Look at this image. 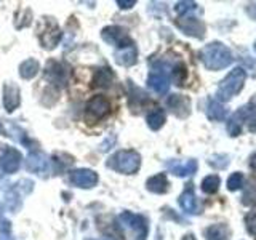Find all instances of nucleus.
<instances>
[{"mask_svg":"<svg viewBox=\"0 0 256 240\" xmlns=\"http://www.w3.org/2000/svg\"><path fill=\"white\" fill-rule=\"evenodd\" d=\"M200 60L206 69L221 70L230 66L234 58H232V53L226 45H222L221 42H212L200 50Z\"/></svg>","mask_w":256,"mask_h":240,"instance_id":"obj_1","label":"nucleus"},{"mask_svg":"<svg viewBox=\"0 0 256 240\" xmlns=\"http://www.w3.org/2000/svg\"><path fill=\"white\" fill-rule=\"evenodd\" d=\"M245 70L242 68H236L234 70H230L226 76V78L221 80V84L216 92V98L218 101H229L232 100L237 93L242 92L244 84H245Z\"/></svg>","mask_w":256,"mask_h":240,"instance_id":"obj_2","label":"nucleus"},{"mask_svg":"<svg viewBox=\"0 0 256 240\" xmlns=\"http://www.w3.org/2000/svg\"><path fill=\"white\" fill-rule=\"evenodd\" d=\"M108 166L124 174H133L141 166V156L136 150H118L109 158Z\"/></svg>","mask_w":256,"mask_h":240,"instance_id":"obj_3","label":"nucleus"},{"mask_svg":"<svg viewBox=\"0 0 256 240\" xmlns=\"http://www.w3.org/2000/svg\"><path fill=\"white\" fill-rule=\"evenodd\" d=\"M120 221L122 224H125L126 228H130L134 234H136V240H146L148 237V222L140 214H133L130 212H124L120 214Z\"/></svg>","mask_w":256,"mask_h":240,"instance_id":"obj_4","label":"nucleus"},{"mask_svg":"<svg viewBox=\"0 0 256 240\" xmlns=\"http://www.w3.org/2000/svg\"><path fill=\"white\" fill-rule=\"evenodd\" d=\"M101 37L106 40L108 44L116 45L118 48H125V46L133 45V40L130 38V36L126 34V30L122 29V28H118V26L104 28L102 32H101Z\"/></svg>","mask_w":256,"mask_h":240,"instance_id":"obj_5","label":"nucleus"},{"mask_svg":"<svg viewBox=\"0 0 256 240\" xmlns=\"http://www.w3.org/2000/svg\"><path fill=\"white\" fill-rule=\"evenodd\" d=\"M69 180L77 188L90 189V188L96 186V182H98V174H96L93 170H88V168H77V170L70 172Z\"/></svg>","mask_w":256,"mask_h":240,"instance_id":"obj_6","label":"nucleus"},{"mask_svg":"<svg viewBox=\"0 0 256 240\" xmlns=\"http://www.w3.org/2000/svg\"><path fill=\"white\" fill-rule=\"evenodd\" d=\"M44 74L48 82H52L53 85H64L68 82V77H69L66 66L58 61H48Z\"/></svg>","mask_w":256,"mask_h":240,"instance_id":"obj_7","label":"nucleus"},{"mask_svg":"<svg viewBox=\"0 0 256 240\" xmlns=\"http://www.w3.org/2000/svg\"><path fill=\"white\" fill-rule=\"evenodd\" d=\"M110 106H109V101L104 98V96H93V98L88 101L86 104V118L88 120H96L102 118L104 116H108Z\"/></svg>","mask_w":256,"mask_h":240,"instance_id":"obj_8","label":"nucleus"},{"mask_svg":"<svg viewBox=\"0 0 256 240\" xmlns=\"http://www.w3.org/2000/svg\"><path fill=\"white\" fill-rule=\"evenodd\" d=\"M148 85L158 94H165L170 88V78H168L166 69H154L148 77Z\"/></svg>","mask_w":256,"mask_h":240,"instance_id":"obj_9","label":"nucleus"},{"mask_svg":"<svg viewBox=\"0 0 256 240\" xmlns=\"http://www.w3.org/2000/svg\"><path fill=\"white\" fill-rule=\"evenodd\" d=\"M178 28L186 36L196 37V38H204L205 37V24L200 20H197V18H192V16L181 18L178 21Z\"/></svg>","mask_w":256,"mask_h":240,"instance_id":"obj_10","label":"nucleus"},{"mask_svg":"<svg viewBox=\"0 0 256 240\" xmlns=\"http://www.w3.org/2000/svg\"><path fill=\"white\" fill-rule=\"evenodd\" d=\"M166 168L174 176L186 178V176H192L197 172V162L196 160H188V162H181V160H168Z\"/></svg>","mask_w":256,"mask_h":240,"instance_id":"obj_11","label":"nucleus"},{"mask_svg":"<svg viewBox=\"0 0 256 240\" xmlns=\"http://www.w3.org/2000/svg\"><path fill=\"white\" fill-rule=\"evenodd\" d=\"M4 93V108L6 112H13L16 108L20 106V88L12 82L4 84L2 88Z\"/></svg>","mask_w":256,"mask_h":240,"instance_id":"obj_12","label":"nucleus"},{"mask_svg":"<svg viewBox=\"0 0 256 240\" xmlns=\"http://www.w3.org/2000/svg\"><path fill=\"white\" fill-rule=\"evenodd\" d=\"M2 170L8 174L14 173L21 165V154L20 150H16L13 148H5L2 154Z\"/></svg>","mask_w":256,"mask_h":240,"instance_id":"obj_13","label":"nucleus"},{"mask_svg":"<svg viewBox=\"0 0 256 240\" xmlns=\"http://www.w3.org/2000/svg\"><path fill=\"white\" fill-rule=\"evenodd\" d=\"M28 170L32 173H37V174L46 173L48 172L46 156L42 154V152H38V150H32L28 157Z\"/></svg>","mask_w":256,"mask_h":240,"instance_id":"obj_14","label":"nucleus"},{"mask_svg":"<svg viewBox=\"0 0 256 240\" xmlns=\"http://www.w3.org/2000/svg\"><path fill=\"white\" fill-rule=\"evenodd\" d=\"M168 108L173 110V114L178 117H188L189 116V108H190V101L182 94H173L168 98L166 101Z\"/></svg>","mask_w":256,"mask_h":240,"instance_id":"obj_15","label":"nucleus"},{"mask_svg":"<svg viewBox=\"0 0 256 240\" xmlns=\"http://www.w3.org/2000/svg\"><path fill=\"white\" fill-rule=\"evenodd\" d=\"M61 38V30L60 28L56 26V24H48V28L42 32V36H40V44H42L44 48L46 50H52L56 45H58Z\"/></svg>","mask_w":256,"mask_h":240,"instance_id":"obj_16","label":"nucleus"},{"mask_svg":"<svg viewBox=\"0 0 256 240\" xmlns=\"http://www.w3.org/2000/svg\"><path fill=\"white\" fill-rule=\"evenodd\" d=\"M180 205H181V208L188 214H198L200 213V208L197 205V198L194 196V190H192V188L186 189L181 194V197H180Z\"/></svg>","mask_w":256,"mask_h":240,"instance_id":"obj_17","label":"nucleus"},{"mask_svg":"<svg viewBox=\"0 0 256 240\" xmlns=\"http://www.w3.org/2000/svg\"><path fill=\"white\" fill-rule=\"evenodd\" d=\"M136 56H138V52H136L134 45H130L125 48H118L116 52V61L120 66H133L136 62Z\"/></svg>","mask_w":256,"mask_h":240,"instance_id":"obj_18","label":"nucleus"},{"mask_svg":"<svg viewBox=\"0 0 256 240\" xmlns=\"http://www.w3.org/2000/svg\"><path fill=\"white\" fill-rule=\"evenodd\" d=\"M146 188L148 190L154 192V194H165L168 190V180L164 173H158L156 176H152V178L148 180L146 182Z\"/></svg>","mask_w":256,"mask_h":240,"instance_id":"obj_19","label":"nucleus"},{"mask_svg":"<svg viewBox=\"0 0 256 240\" xmlns=\"http://www.w3.org/2000/svg\"><path fill=\"white\" fill-rule=\"evenodd\" d=\"M230 230L226 224H213V226L205 229L206 240H229Z\"/></svg>","mask_w":256,"mask_h":240,"instance_id":"obj_20","label":"nucleus"},{"mask_svg":"<svg viewBox=\"0 0 256 240\" xmlns=\"http://www.w3.org/2000/svg\"><path fill=\"white\" fill-rule=\"evenodd\" d=\"M245 122V110L244 108H240L234 116L230 117L229 124H228V132L230 136H238L242 133V125Z\"/></svg>","mask_w":256,"mask_h":240,"instance_id":"obj_21","label":"nucleus"},{"mask_svg":"<svg viewBox=\"0 0 256 240\" xmlns=\"http://www.w3.org/2000/svg\"><path fill=\"white\" fill-rule=\"evenodd\" d=\"M228 114V109L222 106V102L218 100H210L206 106V116L212 120H224Z\"/></svg>","mask_w":256,"mask_h":240,"instance_id":"obj_22","label":"nucleus"},{"mask_svg":"<svg viewBox=\"0 0 256 240\" xmlns=\"http://www.w3.org/2000/svg\"><path fill=\"white\" fill-rule=\"evenodd\" d=\"M38 70H40V64H38V61H36V60H32V58H29V60H26V61H22L21 64H20V76L22 77V78H34L37 74H38Z\"/></svg>","mask_w":256,"mask_h":240,"instance_id":"obj_23","label":"nucleus"},{"mask_svg":"<svg viewBox=\"0 0 256 240\" xmlns=\"http://www.w3.org/2000/svg\"><path fill=\"white\" fill-rule=\"evenodd\" d=\"M146 122L149 125L150 130H158V128H162L164 124H165V112L162 109H154L150 110L148 117H146Z\"/></svg>","mask_w":256,"mask_h":240,"instance_id":"obj_24","label":"nucleus"},{"mask_svg":"<svg viewBox=\"0 0 256 240\" xmlns=\"http://www.w3.org/2000/svg\"><path fill=\"white\" fill-rule=\"evenodd\" d=\"M114 80V74H112V70L109 68H102L96 72L94 76V86H109L110 82Z\"/></svg>","mask_w":256,"mask_h":240,"instance_id":"obj_25","label":"nucleus"},{"mask_svg":"<svg viewBox=\"0 0 256 240\" xmlns=\"http://www.w3.org/2000/svg\"><path fill=\"white\" fill-rule=\"evenodd\" d=\"M0 240H14L12 232V222L2 213V206H0Z\"/></svg>","mask_w":256,"mask_h":240,"instance_id":"obj_26","label":"nucleus"},{"mask_svg":"<svg viewBox=\"0 0 256 240\" xmlns=\"http://www.w3.org/2000/svg\"><path fill=\"white\" fill-rule=\"evenodd\" d=\"M245 110V122L250 125L252 130H256V94L248 102V106H244Z\"/></svg>","mask_w":256,"mask_h":240,"instance_id":"obj_27","label":"nucleus"},{"mask_svg":"<svg viewBox=\"0 0 256 240\" xmlns=\"http://www.w3.org/2000/svg\"><path fill=\"white\" fill-rule=\"evenodd\" d=\"M220 178L216 174H210L202 181V190L206 192V194H214L220 188Z\"/></svg>","mask_w":256,"mask_h":240,"instance_id":"obj_28","label":"nucleus"},{"mask_svg":"<svg viewBox=\"0 0 256 240\" xmlns=\"http://www.w3.org/2000/svg\"><path fill=\"white\" fill-rule=\"evenodd\" d=\"M244 186V174L242 173H232L228 180V188L229 190H237Z\"/></svg>","mask_w":256,"mask_h":240,"instance_id":"obj_29","label":"nucleus"},{"mask_svg":"<svg viewBox=\"0 0 256 240\" xmlns=\"http://www.w3.org/2000/svg\"><path fill=\"white\" fill-rule=\"evenodd\" d=\"M244 204L246 205H254L256 204V181H252L248 189L244 194Z\"/></svg>","mask_w":256,"mask_h":240,"instance_id":"obj_30","label":"nucleus"},{"mask_svg":"<svg viewBox=\"0 0 256 240\" xmlns=\"http://www.w3.org/2000/svg\"><path fill=\"white\" fill-rule=\"evenodd\" d=\"M196 8H197L196 2H178L174 5V12L178 13L180 16H184V14H188L189 12L196 10Z\"/></svg>","mask_w":256,"mask_h":240,"instance_id":"obj_31","label":"nucleus"},{"mask_svg":"<svg viewBox=\"0 0 256 240\" xmlns=\"http://www.w3.org/2000/svg\"><path fill=\"white\" fill-rule=\"evenodd\" d=\"M173 77H174L176 85H182L184 77H186V69H184L182 64H180V66H176V68L173 69Z\"/></svg>","mask_w":256,"mask_h":240,"instance_id":"obj_32","label":"nucleus"},{"mask_svg":"<svg viewBox=\"0 0 256 240\" xmlns=\"http://www.w3.org/2000/svg\"><path fill=\"white\" fill-rule=\"evenodd\" d=\"M246 229L250 234H253L256 237V213L246 216Z\"/></svg>","mask_w":256,"mask_h":240,"instance_id":"obj_33","label":"nucleus"},{"mask_svg":"<svg viewBox=\"0 0 256 240\" xmlns=\"http://www.w3.org/2000/svg\"><path fill=\"white\" fill-rule=\"evenodd\" d=\"M136 0H117V5L122 8V10H128V8L134 6Z\"/></svg>","mask_w":256,"mask_h":240,"instance_id":"obj_34","label":"nucleus"},{"mask_svg":"<svg viewBox=\"0 0 256 240\" xmlns=\"http://www.w3.org/2000/svg\"><path fill=\"white\" fill-rule=\"evenodd\" d=\"M250 165H252V166L254 168V170H256V154L252 157V160H250Z\"/></svg>","mask_w":256,"mask_h":240,"instance_id":"obj_35","label":"nucleus"},{"mask_svg":"<svg viewBox=\"0 0 256 240\" xmlns=\"http://www.w3.org/2000/svg\"><path fill=\"white\" fill-rule=\"evenodd\" d=\"M182 240H196V237L192 236V234H188V236H184V237H182Z\"/></svg>","mask_w":256,"mask_h":240,"instance_id":"obj_36","label":"nucleus"},{"mask_svg":"<svg viewBox=\"0 0 256 240\" xmlns=\"http://www.w3.org/2000/svg\"><path fill=\"white\" fill-rule=\"evenodd\" d=\"M0 130H2V124H0Z\"/></svg>","mask_w":256,"mask_h":240,"instance_id":"obj_37","label":"nucleus"},{"mask_svg":"<svg viewBox=\"0 0 256 240\" xmlns=\"http://www.w3.org/2000/svg\"><path fill=\"white\" fill-rule=\"evenodd\" d=\"M254 48H256V44H254Z\"/></svg>","mask_w":256,"mask_h":240,"instance_id":"obj_38","label":"nucleus"}]
</instances>
